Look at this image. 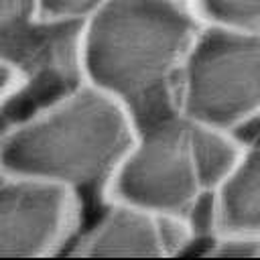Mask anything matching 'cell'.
I'll return each mask as SVG.
<instances>
[{"label": "cell", "instance_id": "obj_1", "mask_svg": "<svg viewBox=\"0 0 260 260\" xmlns=\"http://www.w3.org/2000/svg\"><path fill=\"white\" fill-rule=\"evenodd\" d=\"M199 20L181 0H104L79 32L81 79L114 98L134 128L175 112V79Z\"/></svg>", "mask_w": 260, "mask_h": 260}, {"label": "cell", "instance_id": "obj_2", "mask_svg": "<svg viewBox=\"0 0 260 260\" xmlns=\"http://www.w3.org/2000/svg\"><path fill=\"white\" fill-rule=\"evenodd\" d=\"M134 134L128 112L81 81L0 126V171L69 187L81 199L102 197Z\"/></svg>", "mask_w": 260, "mask_h": 260}, {"label": "cell", "instance_id": "obj_3", "mask_svg": "<svg viewBox=\"0 0 260 260\" xmlns=\"http://www.w3.org/2000/svg\"><path fill=\"white\" fill-rule=\"evenodd\" d=\"M242 148L228 132L171 112L136 128L102 189L100 203L122 201L154 213L185 209L232 167Z\"/></svg>", "mask_w": 260, "mask_h": 260}, {"label": "cell", "instance_id": "obj_4", "mask_svg": "<svg viewBox=\"0 0 260 260\" xmlns=\"http://www.w3.org/2000/svg\"><path fill=\"white\" fill-rule=\"evenodd\" d=\"M175 112L223 132L260 116V32L201 24L177 71Z\"/></svg>", "mask_w": 260, "mask_h": 260}, {"label": "cell", "instance_id": "obj_5", "mask_svg": "<svg viewBox=\"0 0 260 260\" xmlns=\"http://www.w3.org/2000/svg\"><path fill=\"white\" fill-rule=\"evenodd\" d=\"M81 20L45 16L39 0H0V63L18 87L0 110V126L81 83Z\"/></svg>", "mask_w": 260, "mask_h": 260}, {"label": "cell", "instance_id": "obj_6", "mask_svg": "<svg viewBox=\"0 0 260 260\" xmlns=\"http://www.w3.org/2000/svg\"><path fill=\"white\" fill-rule=\"evenodd\" d=\"M83 225V199L69 187L0 171V256L65 254Z\"/></svg>", "mask_w": 260, "mask_h": 260}, {"label": "cell", "instance_id": "obj_7", "mask_svg": "<svg viewBox=\"0 0 260 260\" xmlns=\"http://www.w3.org/2000/svg\"><path fill=\"white\" fill-rule=\"evenodd\" d=\"M65 256L77 258H165L158 213L122 201H104L100 215L81 225Z\"/></svg>", "mask_w": 260, "mask_h": 260}, {"label": "cell", "instance_id": "obj_8", "mask_svg": "<svg viewBox=\"0 0 260 260\" xmlns=\"http://www.w3.org/2000/svg\"><path fill=\"white\" fill-rule=\"evenodd\" d=\"M217 234L260 236V144L242 148L211 187Z\"/></svg>", "mask_w": 260, "mask_h": 260}, {"label": "cell", "instance_id": "obj_9", "mask_svg": "<svg viewBox=\"0 0 260 260\" xmlns=\"http://www.w3.org/2000/svg\"><path fill=\"white\" fill-rule=\"evenodd\" d=\"M199 24L260 32V0H189Z\"/></svg>", "mask_w": 260, "mask_h": 260}, {"label": "cell", "instance_id": "obj_10", "mask_svg": "<svg viewBox=\"0 0 260 260\" xmlns=\"http://www.w3.org/2000/svg\"><path fill=\"white\" fill-rule=\"evenodd\" d=\"M203 258H260V236L250 234H217L201 250Z\"/></svg>", "mask_w": 260, "mask_h": 260}, {"label": "cell", "instance_id": "obj_11", "mask_svg": "<svg viewBox=\"0 0 260 260\" xmlns=\"http://www.w3.org/2000/svg\"><path fill=\"white\" fill-rule=\"evenodd\" d=\"M102 2L104 0H39V8L45 16L81 20Z\"/></svg>", "mask_w": 260, "mask_h": 260}, {"label": "cell", "instance_id": "obj_12", "mask_svg": "<svg viewBox=\"0 0 260 260\" xmlns=\"http://www.w3.org/2000/svg\"><path fill=\"white\" fill-rule=\"evenodd\" d=\"M16 87H18V75L10 67L0 63V110L6 106V102L16 91Z\"/></svg>", "mask_w": 260, "mask_h": 260}, {"label": "cell", "instance_id": "obj_13", "mask_svg": "<svg viewBox=\"0 0 260 260\" xmlns=\"http://www.w3.org/2000/svg\"><path fill=\"white\" fill-rule=\"evenodd\" d=\"M181 2H187V4H189V0H181Z\"/></svg>", "mask_w": 260, "mask_h": 260}]
</instances>
